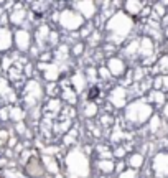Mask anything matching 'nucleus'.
<instances>
[{"instance_id": "1", "label": "nucleus", "mask_w": 168, "mask_h": 178, "mask_svg": "<svg viewBox=\"0 0 168 178\" xmlns=\"http://www.w3.org/2000/svg\"><path fill=\"white\" fill-rule=\"evenodd\" d=\"M97 96H99V88H97V86H94V88H91L89 94H87V99L92 101V99H96Z\"/></svg>"}, {"instance_id": "2", "label": "nucleus", "mask_w": 168, "mask_h": 178, "mask_svg": "<svg viewBox=\"0 0 168 178\" xmlns=\"http://www.w3.org/2000/svg\"><path fill=\"white\" fill-rule=\"evenodd\" d=\"M0 178H4V177H2V175H0Z\"/></svg>"}]
</instances>
